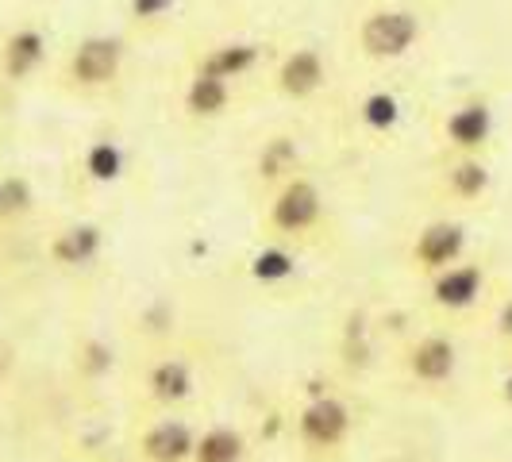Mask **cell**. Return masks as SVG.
Returning a JSON list of instances; mask_svg holds the SVG:
<instances>
[{"label":"cell","instance_id":"7a4b0ae2","mask_svg":"<svg viewBox=\"0 0 512 462\" xmlns=\"http://www.w3.org/2000/svg\"><path fill=\"white\" fill-rule=\"evenodd\" d=\"M420 39V20L405 8H378L359 27V43L370 58H401Z\"/></svg>","mask_w":512,"mask_h":462},{"label":"cell","instance_id":"d4e9b609","mask_svg":"<svg viewBox=\"0 0 512 462\" xmlns=\"http://www.w3.org/2000/svg\"><path fill=\"white\" fill-rule=\"evenodd\" d=\"M501 401H505V405L512 409V370L505 374V382H501Z\"/></svg>","mask_w":512,"mask_h":462},{"label":"cell","instance_id":"52a82bcc","mask_svg":"<svg viewBox=\"0 0 512 462\" xmlns=\"http://www.w3.org/2000/svg\"><path fill=\"white\" fill-rule=\"evenodd\" d=\"M482 289H486V270L474 262H455V266L432 274V301L439 308H451V312L470 308L482 297Z\"/></svg>","mask_w":512,"mask_h":462},{"label":"cell","instance_id":"ffe728a7","mask_svg":"<svg viewBox=\"0 0 512 462\" xmlns=\"http://www.w3.org/2000/svg\"><path fill=\"white\" fill-rule=\"evenodd\" d=\"M293 166H297V143L285 139V135L270 139V143L262 147V154H258V174H262V178H285Z\"/></svg>","mask_w":512,"mask_h":462},{"label":"cell","instance_id":"7402d4cb","mask_svg":"<svg viewBox=\"0 0 512 462\" xmlns=\"http://www.w3.org/2000/svg\"><path fill=\"white\" fill-rule=\"evenodd\" d=\"M362 120H366L370 131H389L401 120V104H397L393 93H370V97L362 101Z\"/></svg>","mask_w":512,"mask_h":462},{"label":"cell","instance_id":"cb8c5ba5","mask_svg":"<svg viewBox=\"0 0 512 462\" xmlns=\"http://www.w3.org/2000/svg\"><path fill=\"white\" fill-rule=\"evenodd\" d=\"M497 332L512 335V301H505V305H501V312H497Z\"/></svg>","mask_w":512,"mask_h":462},{"label":"cell","instance_id":"8992f818","mask_svg":"<svg viewBox=\"0 0 512 462\" xmlns=\"http://www.w3.org/2000/svg\"><path fill=\"white\" fill-rule=\"evenodd\" d=\"M462 251H466V228L455 224V220H436L416 235V247H412V258L420 270L428 274H439L447 266L462 262Z\"/></svg>","mask_w":512,"mask_h":462},{"label":"cell","instance_id":"8fae6325","mask_svg":"<svg viewBox=\"0 0 512 462\" xmlns=\"http://www.w3.org/2000/svg\"><path fill=\"white\" fill-rule=\"evenodd\" d=\"M320 85H324V58H320V51L297 47V51L285 54L282 66H278V89L285 97L301 101V97H312Z\"/></svg>","mask_w":512,"mask_h":462},{"label":"cell","instance_id":"277c9868","mask_svg":"<svg viewBox=\"0 0 512 462\" xmlns=\"http://www.w3.org/2000/svg\"><path fill=\"white\" fill-rule=\"evenodd\" d=\"M43 62H47V31L39 24L12 27L0 39V81L24 85L43 70Z\"/></svg>","mask_w":512,"mask_h":462},{"label":"cell","instance_id":"ba28073f","mask_svg":"<svg viewBox=\"0 0 512 462\" xmlns=\"http://www.w3.org/2000/svg\"><path fill=\"white\" fill-rule=\"evenodd\" d=\"M409 374L420 385H443L451 382L455 366H459V355H455V343L443 339V335H424L409 347Z\"/></svg>","mask_w":512,"mask_h":462},{"label":"cell","instance_id":"2e32d148","mask_svg":"<svg viewBox=\"0 0 512 462\" xmlns=\"http://www.w3.org/2000/svg\"><path fill=\"white\" fill-rule=\"evenodd\" d=\"M255 62H258L255 43H220V47L201 62V70L231 85V77L251 74V70H255Z\"/></svg>","mask_w":512,"mask_h":462},{"label":"cell","instance_id":"d6986e66","mask_svg":"<svg viewBox=\"0 0 512 462\" xmlns=\"http://www.w3.org/2000/svg\"><path fill=\"white\" fill-rule=\"evenodd\" d=\"M293 270H297V262H293V255L282 251V247H266V251H258V255L251 258V274H255L262 285L289 282Z\"/></svg>","mask_w":512,"mask_h":462},{"label":"cell","instance_id":"484cf974","mask_svg":"<svg viewBox=\"0 0 512 462\" xmlns=\"http://www.w3.org/2000/svg\"><path fill=\"white\" fill-rule=\"evenodd\" d=\"M0 370H4V343H0Z\"/></svg>","mask_w":512,"mask_h":462},{"label":"cell","instance_id":"6da1fadb","mask_svg":"<svg viewBox=\"0 0 512 462\" xmlns=\"http://www.w3.org/2000/svg\"><path fill=\"white\" fill-rule=\"evenodd\" d=\"M124 43L116 35H85L66 58V81L74 89H104L120 77Z\"/></svg>","mask_w":512,"mask_h":462},{"label":"cell","instance_id":"4fadbf2b","mask_svg":"<svg viewBox=\"0 0 512 462\" xmlns=\"http://www.w3.org/2000/svg\"><path fill=\"white\" fill-rule=\"evenodd\" d=\"M147 393H151L158 405H181L193 393V370H189V362L178 359V355L158 359L147 370Z\"/></svg>","mask_w":512,"mask_h":462},{"label":"cell","instance_id":"5bb4252c","mask_svg":"<svg viewBox=\"0 0 512 462\" xmlns=\"http://www.w3.org/2000/svg\"><path fill=\"white\" fill-rule=\"evenodd\" d=\"M228 104H231L228 81H220V77L197 70V77H193V81H189V89H185V108H189L193 116L212 120V116H220Z\"/></svg>","mask_w":512,"mask_h":462},{"label":"cell","instance_id":"ac0fdd59","mask_svg":"<svg viewBox=\"0 0 512 462\" xmlns=\"http://www.w3.org/2000/svg\"><path fill=\"white\" fill-rule=\"evenodd\" d=\"M81 170H85V178L101 181V185L116 181L120 170H124V151L112 139H97V143H89V151L81 158Z\"/></svg>","mask_w":512,"mask_h":462},{"label":"cell","instance_id":"3957f363","mask_svg":"<svg viewBox=\"0 0 512 462\" xmlns=\"http://www.w3.org/2000/svg\"><path fill=\"white\" fill-rule=\"evenodd\" d=\"M297 436L308 451H335L351 436V409L339 397H312L297 412Z\"/></svg>","mask_w":512,"mask_h":462},{"label":"cell","instance_id":"603a6c76","mask_svg":"<svg viewBox=\"0 0 512 462\" xmlns=\"http://www.w3.org/2000/svg\"><path fill=\"white\" fill-rule=\"evenodd\" d=\"M178 0H131V16L139 24H151V20H162Z\"/></svg>","mask_w":512,"mask_h":462},{"label":"cell","instance_id":"e0dca14e","mask_svg":"<svg viewBox=\"0 0 512 462\" xmlns=\"http://www.w3.org/2000/svg\"><path fill=\"white\" fill-rule=\"evenodd\" d=\"M447 189H451L459 201L482 197V193L489 189V166L482 162V158L466 154V158H459V162L447 170Z\"/></svg>","mask_w":512,"mask_h":462},{"label":"cell","instance_id":"9a60e30c","mask_svg":"<svg viewBox=\"0 0 512 462\" xmlns=\"http://www.w3.org/2000/svg\"><path fill=\"white\" fill-rule=\"evenodd\" d=\"M247 459V439L235 428H208L205 436H197L193 459L189 462H243Z\"/></svg>","mask_w":512,"mask_h":462},{"label":"cell","instance_id":"5b68a950","mask_svg":"<svg viewBox=\"0 0 512 462\" xmlns=\"http://www.w3.org/2000/svg\"><path fill=\"white\" fill-rule=\"evenodd\" d=\"M324 212V201H320V189L305 178L285 181L278 189V197L270 201V228L282 231V235H305Z\"/></svg>","mask_w":512,"mask_h":462},{"label":"cell","instance_id":"9c48e42d","mask_svg":"<svg viewBox=\"0 0 512 462\" xmlns=\"http://www.w3.org/2000/svg\"><path fill=\"white\" fill-rule=\"evenodd\" d=\"M193 447H197V432L185 420H174V416L151 424L139 439V451L147 462H189Z\"/></svg>","mask_w":512,"mask_h":462},{"label":"cell","instance_id":"44dd1931","mask_svg":"<svg viewBox=\"0 0 512 462\" xmlns=\"http://www.w3.org/2000/svg\"><path fill=\"white\" fill-rule=\"evenodd\" d=\"M31 201H35V193H31L27 178H20V174L0 178V220H16V216L31 212Z\"/></svg>","mask_w":512,"mask_h":462},{"label":"cell","instance_id":"7c38bea8","mask_svg":"<svg viewBox=\"0 0 512 462\" xmlns=\"http://www.w3.org/2000/svg\"><path fill=\"white\" fill-rule=\"evenodd\" d=\"M443 131H447L451 147H459L466 154L482 151L489 143V131H493V112H489L486 101H466L447 116V128Z\"/></svg>","mask_w":512,"mask_h":462},{"label":"cell","instance_id":"30bf717a","mask_svg":"<svg viewBox=\"0 0 512 462\" xmlns=\"http://www.w3.org/2000/svg\"><path fill=\"white\" fill-rule=\"evenodd\" d=\"M104 239L97 224H70L51 239V258L62 270H81V266H93L101 255Z\"/></svg>","mask_w":512,"mask_h":462}]
</instances>
